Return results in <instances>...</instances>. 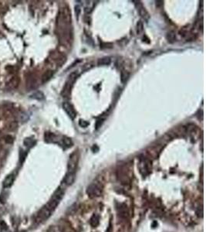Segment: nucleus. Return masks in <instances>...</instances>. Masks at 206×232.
Listing matches in <instances>:
<instances>
[{"label": "nucleus", "mask_w": 206, "mask_h": 232, "mask_svg": "<svg viewBox=\"0 0 206 232\" xmlns=\"http://www.w3.org/2000/svg\"><path fill=\"white\" fill-rule=\"evenodd\" d=\"M63 144L64 146L67 147V148H69V147L72 146L73 142H72V140L70 139V138L63 137Z\"/></svg>", "instance_id": "nucleus-15"}, {"label": "nucleus", "mask_w": 206, "mask_h": 232, "mask_svg": "<svg viewBox=\"0 0 206 232\" xmlns=\"http://www.w3.org/2000/svg\"><path fill=\"white\" fill-rule=\"evenodd\" d=\"M30 98L32 99H35V100H38V101H41V100L44 99V94H43V92L38 91H36L35 93L32 94V95L30 96Z\"/></svg>", "instance_id": "nucleus-13"}, {"label": "nucleus", "mask_w": 206, "mask_h": 232, "mask_svg": "<svg viewBox=\"0 0 206 232\" xmlns=\"http://www.w3.org/2000/svg\"><path fill=\"white\" fill-rule=\"evenodd\" d=\"M24 145L26 146L27 147H30L32 146L33 145L35 144V140L33 139H31V138H26V139L24 140Z\"/></svg>", "instance_id": "nucleus-16"}, {"label": "nucleus", "mask_w": 206, "mask_h": 232, "mask_svg": "<svg viewBox=\"0 0 206 232\" xmlns=\"http://www.w3.org/2000/svg\"><path fill=\"white\" fill-rule=\"evenodd\" d=\"M163 3H164L163 1H156V6L159 7V6H161V5H163Z\"/></svg>", "instance_id": "nucleus-20"}, {"label": "nucleus", "mask_w": 206, "mask_h": 232, "mask_svg": "<svg viewBox=\"0 0 206 232\" xmlns=\"http://www.w3.org/2000/svg\"><path fill=\"white\" fill-rule=\"evenodd\" d=\"M133 2L134 3L135 7L137 9V12H138L140 16L146 22L148 21L150 19V15L148 13L147 9L145 8V6L143 5L141 2V1H133Z\"/></svg>", "instance_id": "nucleus-4"}, {"label": "nucleus", "mask_w": 206, "mask_h": 232, "mask_svg": "<svg viewBox=\"0 0 206 232\" xmlns=\"http://www.w3.org/2000/svg\"><path fill=\"white\" fill-rule=\"evenodd\" d=\"M102 189L100 185L97 183H92L86 189V193L91 198L98 197L101 195Z\"/></svg>", "instance_id": "nucleus-3"}, {"label": "nucleus", "mask_w": 206, "mask_h": 232, "mask_svg": "<svg viewBox=\"0 0 206 232\" xmlns=\"http://www.w3.org/2000/svg\"><path fill=\"white\" fill-rule=\"evenodd\" d=\"M137 35H141L144 32V24L142 21H138L137 23Z\"/></svg>", "instance_id": "nucleus-14"}, {"label": "nucleus", "mask_w": 206, "mask_h": 232, "mask_svg": "<svg viewBox=\"0 0 206 232\" xmlns=\"http://www.w3.org/2000/svg\"><path fill=\"white\" fill-rule=\"evenodd\" d=\"M77 152H73L70 156L69 163H68V172H73L75 173L77 166Z\"/></svg>", "instance_id": "nucleus-6"}, {"label": "nucleus", "mask_w": 206, "mask_h": 232, "mask_svg": "<svg viewBox=\"0 0 206 232\" xmlns=\"http://www.w3.org/2000/svg\"><path fill=\"white\" fill-rule=\"evenodd\" d=\"M14 179H15V176H14V174H9V175H8V176H6L3 183V188L8 189V188L12 187V185H13V183L14 182Z\"/></svg>", "instance_id": "nucleus-8"}, {"label": "nucleus", "mask_w": 206, "mask_h": 232, "mask_svg": "<svg viewBox=\"0 0 206 232\" xmlns=\"http://www.w3.org/2000/svg\"><path fill=\"white\" fill-rule=\"evenodd\" d=\"M81 7H80L79 5H76V6H75V13H76V15H77V17H79V16H80V13H81Z\"/></svg>", "instance_id": "nucleus-19"}, {"label": "nucleus", "mask_w": 206, "mask_h": 232, "mask_svg": "<svg viewBox=\"0 0 206 232\" xmlns=\"http://www.w3.org/2000/svg\"><path fill=\"white\" fill-rule=\"evenodd\" d=\"M104 122V119H99V120L96 121V129H98L100 127H101L102 124Z\"/></svg>", "instance_id": "nucleus-18"}, {"label": "nucleus", "mask_w": 206, "mask_h": 232, "mask_svg": "<svg viewBox=\"0 0 206 232\" xmlns=\"http://www.w3.org/2000/svg\"><path fill=\"white\" fill-rule=\"evenodd\" d=\"M0 230H1V224H0Z\"/></svg>", "instance_id": "nucleus-22"}, {"label": "nucleus", "mask_w": 206, "mask_h": 232, "mask_svg": "<svg viewBox=\"0 0 206 232\" xmlns=\"http://www.w3.org/2000/svg\"><path fill=\"white\" fill-rule=\"evenodd\" d=\"M130 77V73L125 70H122L121 71V81L122 84H125L128 80Z\"/></svg>", "instance_id": "nucleus-11"}, {"label": "nucleus", "mask_w": 206, "mask_h": 232, "mask_svg": "<svg viewBox=\"0 0 206 232\" xmlns=\"http://www.w3.org/2000/svg\"><path fill=\"white\" fill-rule=\"evenodd\" d=\"M53 72L52 70H47L46 71L44 74H43V77H42V82L43 83H46L47 82L51 77H53Z\"/></svg>", "instance_id": "nucleus-12"}, {"label": "nucleus", "mask_w": 206, "mask_h": 232, "mask_svg": "<svg viewBox=\"0 0 206 232\" xmlns=\"http://www.w3.org/2000/svg\"><path fill=\"white\" fill-rule=\"evenodd\" d=\"M111 63V59L109 57H104L102 58H100L97 61L98 66H108Z\"/></svg>", "instance_id": "nucleus-9"}, {"label": "nucleus", "mask_w": 206, "mask_h": 232, "mask_svg": "<svg viewBox=\"0 0 206 232\" xmlns=\"http://www.w3.org/2000/svg\"><path fill=\"white\" fill-rule=\"evenodd\" d=\"M79 76V72L78 71H73V72L70 73L69 76H68V79H67V82L65 84L64 87H63V91H62V94L66 96L67 94H69L70 92V89L72 88L73 84V83L75 82V80H77V78Z\"/></svg>", "instance_id": "nucleus-2"}, {"label": "nucleus", "mask_w": 206, "mask_h": 232, "mask_svg": "<svg viewBox=\"0 0 206 232\" xmlns=\"http://www.w3.org/2000/svg\"><path fill=\"white\" fill-rule=\"evenodd\" d=\"M76 179V174L75 173H73V172H68L65 176L64 178V183L67 186H70L72 185Z\"/></svg>", "instance_id": "nucleus-7"}, {"label": "nucleus", "mask_w": 206, "mask_h": 232, "mask_svg": "<svg viewBox=\"0 0 206 232\" xmlns=\"http://www.w3.org/2000/svg\"><path fill=\"white\" fill-rule=\"evenodd\" d=\"M63 108L72 120L75 119V118L77 117V112L72 104L69 102H64L63 104Z\"/></svg>", "instance_id": "nucleus-5"}, {"label": "nucleus", "mask_w": 206, "mask_h": 232, "mask_svg": "<svg viewBox=\"0 0 206 232\" xmlns=\"http://www.w3.org/2000/svg\"><path fill=\"white\" fill-rule=\"evenodd\" d=\"M166 39L168 40V42L170 43H173L176 41V33L174 31H169L167 33L166 36Z\"/></svg>", "instance_id": "nucleus-10"}, {"label": "nucleus", "mask_w": 206, "mask_h": 232, "mask_svg": "<svg viewBox=\"0 0 206 232\" xmlns=\"http://www.w3.org/2000/svg\"><path fill=\"white\" fill-rule=\"evenodd\" d=\"M63 196H64V190L61 188H59L54 193L48 203L38 213L36 221L38 222H43L46 221L51 216L53 212L56 210V208L59 205Z\"/></svg>", "instance_id": "nucleus-1"}, {"label": "nucleus", "mask_w": 206, "mask_h": 232, "mask_svg": "<svg viewBox=\"0 0 206 232\" xmlns=\"http://www.w3.org/2000/svg\"><path fill=\"white\" fill-rule=\"evenodd\" d=\"M107 232H112V227H111V225H110V226H109V227L107 228Z\"/></svg>", "instance_id": "nucleus-21"}, {"label": "nucleus", "mask_w": 206, "mask_h": 232, "mask_svg": "<svg viewBox=\"0 0 206 232\" xmlns=\"http://www.w3.org/2000/svg\"><path fill=\"white\" fill-rule=\"evenodd\" d=\"M79 125H80V126L82 127V128H86V127H87L90 124H89L88 122H86V121H85V120H82V119H81V120L79 121Z\"/></svg>", "instance_id": "nucleus-17"}]
</instances>
